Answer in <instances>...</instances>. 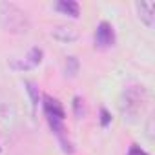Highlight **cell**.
I'll use <instances>...</instances> for the list:
<instances>
[{"label":"cell","instance_id":"10","mask_svg":"<svg viewBox=\"0 0 155 155\" xmlns=\"http://www.w3.org/2000/svg\"><path fill=\"white\" fill-rule=\"evenodd\" d=\"M42 57H44V51L40 48H31L29 53L26 55V60L31 64V68H37L40 62H42Z\"/></svg>","mask_w":155,"mask_h":155},{"label":"cell","instance_id":"4","mask_svg":"<svg viewBox=\"0 0 155 155\" xmlns=\"http://www.w3.org/2000/svg\"><path fill=\"white\" fill-rule=\"evenodd\" d=\"M17 124V110L11 99L0 93V135H8L15 130Z\"/></svg>","mask_w":155,"mask_h":155},{"label":"cell","instance_id":"12","mask_svg":"<svg viewBox=\"0 0 155 155\" xmlns=\"http://www.w3.org/2000/svg\"><path fill=\"white\" fill-rule=\"evenodd\" d=\"M9 68H13V69H17V71H28V69H33L31 64H29L26 58H15V60H11V62H9Z\"/></svg>","mask_w":155,"mask_h":155},{"label":"cell","instance_id":"15","mask_svg":"<svg viewBox=\"0 0 155 155\" xmlns=\"http://www.w3.org/2000/svg\"><path fill=\"white\" fill-rule=\"evenodd\" d=\"M126 155H148V153H146L144 150H140L139 146H131V148H130V151H128Z\"/></svg>","mask_w":155,"mask_h":155},{"label":"cell","instance_id":"9","mask_svg":"<svg viewBox=\"0 0 155 155\" xmlns=\"http://www.w3.org/2000/svg\"><path fill=\"white\" fill-rule=\"evenodd\" d=\"M81 69V62L77 57H66V62H64V75L69 77V79H73V77H77V73H79Z\"/></svg>","mask_w":155,"mask_h":155},{"label":"cell","instance_id":"7","mask_svg":"<svg viewBox=\"0 0 155 155\" xmlns=\"http://www.w3.org/2000/svg\"><path fill=\"white\" fill-rule=\"evenodd\" d=\"M137 11H139V18L146 28H153L155 26V15H153V4L150 2H137L135 4Z\"/></svg>","mask_w":155,"mask_h":155},{"label":"cell","instance_id":"5","mask_svg":"<svg viewBox=\"0 0 155 155\" xmlns=\"http://www.w3.org/2000/svg\"><path fill=\"white\" fill-rule=\"evenodd\" d=\"M49 35H51L53 40H57L60 44H71L75 40H79V37H81L79 29H77L75 26H68V24H57V26H53L51 31H49Z\"/></svg>","mask_w":155,"mask_h":155},{"label":"cell","instance_id":"2","mask_svg":"<svg viewBox=\"0 0 155 155\" xmlns=\"http://www.w3.org/2000/svg\"><path fill=\"white\" fill-rule=\"evenodd\" d=\"M146 101H148V93L144 86H130L122 93L120 106H122V111H126L128 115H137L146 104Z\"/></svg>","mask_w":155,"mask_h":155},{"label":"cell","instance_id":"3","mask_svg":"<svg viewBox=\"0 0 155 155\" xmlns=\"http://www.w3.org/2000/svg\"><path fill=\"white\" fill-rule=\"evenodd\" d=\"M44 111H46V117L49 120V126L51 130L57 133V137H64L62 131H64V108L60 106V102L57 99H51V97H44Z\"/></svg>","mask_w":155,"mask_h":155},{"label":"cell","instance_id":"13","mask_svg":"<svg viewBox=\"0 0 155 155\" xmlns=\"http://www.w3.org/2000/svg\"><path fill=\"white\" fill-rule=\"evenodd\" d=\"M26 90H28V93H29V97H31V102H33V106H37L38 104V101H40V93H38V88L33 84V82H26Z\"/></svg>","mask_w":155,"mask_h":155},{"label":"cell","instance_id":"14","mask_svg":"<svg viewBox=\"0 0 155 155\" xmlns=\"http://www.w3.org/2000/svg\"><path fill=\"white\" fill-rule=\"evenodd\" d=\"M110 120H111V115L108 113V110H104V108H102V110H101V124L106 128V126L110 124Z\"/></svg>","mask_w":155,"mask_h":155},{"label":"cell","instance_id":"11","mask_svg":"<svg viewBox=\"0 0 155 155\" xmlns=\"http://www.w3.org/2000/svg\"><path fill=\"white\" fill-rule=\"evenodd\" d=\"M73 113H75L77 119H82L86 115V106H84L82 97H75L73 99Z\"/></svg>","mask_w":155,"mask_h":155},{"label":"cell","instance_id":"6","mask_svg":"<svg viewBox=\"0 0 155 155\" xmlns=\"http://www.w3.org/2000/svg\"><path fill=\"white\" fill-rule=\"evenodd\" d=\"M95 46L97 48H111L115 46V31L110 22H101L95 29Z\"/></svg>","mask_w":155,"mask_h":155},{"label":"cell","instance_id":"8","mask_svg":"<svg viewBox=\"0 0 155 155\" xmlns=\"http://www.w3.org/2000/svg\"><path fill=\"white\" fill-rule=\"evenodd\" d=\"M57 9L62 11L64 15L71 17V18H77L81 15V8H79V4H77L75 0H60V2L57 4Z\"/></svg>","mask_w":155,"mask_h":155},{"label":"cell","instance_id":"1","mask_svg":"<svg viewBox=\"0 0 155 155\" xmlns=\"http://www.w3.org/2000/svg\"><path fill=\"white\" fill-rule=\"evenodd\" d=\"M0 26L13 35H26L31 29V20L24 9L13 2H0Z\"/></svg>","mask_w":155,"mask_h":155}]
</instances>
